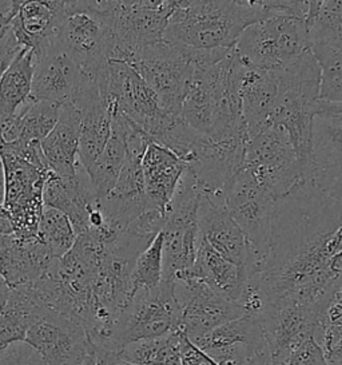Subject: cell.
<instances>
[{"instance_id":"obj_7","label":"cell","mask_w":342,"mask_h":365,"mask_svg":"<svg viewBox=\"0 0 342 365\" xmlns=\"http://www.w3.org/2000/svg\"><path fill=\"white\" fill-rule=\"evenodd\" d=\"M310 50L304 19L277 15L249 26L234 46L237 58L246 66L282 73Z\"/></svg>"},{"instance_id":"obj_11","label":"cell","mask_w":342,"mask_h":365,"mask_svg":"<svg viewBox=\"0 0 342 365\" xmlns=\"http://www.w3.org/2000/svg\"><path fill=\"white\" fill-rule=\"evenodd\" d=\"M115 59L130 62L143 48L163 41L175 0H108Z\"/></svg>"},{"instance_id":"obj_10","label":"cell","mask_w":342,"mask_h":365,"mask_svg":"<svg viewBox=\"0 0 342 365\" xmlns=\"http://www.w3.org/2000/svg\"><path fill=\"white\" fill-rule=\"evenodd\" d=\"M241 168L277 200L304 182L288 134L276 125H267L247 140Z\"/></svg>"},{"instance_id":"obj_22","label":"cell","mask_w":342,"mask_h":365,"mask_svg":"<svg viewBox=\"0 0 342 365\" xmlns=\"http://www.w3.org/2000/svg\"><path fill=\"white\" fill-rule=\"evenodd\" d=\"M185 170V162L172 151L155 142L150 143L142 157L147 209L166 212Z\"/></svg>"},{"instance_id":"obj_23","label":"cell","mask_w":342,"mask_h":365,"mask_svg":"<svg viewBox=\"0 0 342 365\" xmlns=\"http://www.w3.org/2000/svg\"><path fill=\"white\" fill-rule=\"evenodd\" d=\"M81 115L71 102L61 108V117L53 131L41 142L46 162L51 173L71 178L76 175L79 162Z\"/></svg>"},{"instance_id":"obj_8","label":"cell","mask_w":342,"mask_h":365,"mask_svg":"<svg viewBox=\"0 0 342 365\" xmlns=\"http://www.w3.org/2000/svg\"><path fill=\"white\" fill-rule=\"evenodd\" d=\"M95 79L111 113L130 119L151 142L177 118L162 108L157 94L125 61H108L99 68Z\"/></svg>"},{"instance_id":"obj_34","label":"cell","mask_w":342,"mask_h":365,"mask_svg":"<svg viewBox=\"0 0 342 365\" xmlns=\"http://www.w3.org/2000/svg\"><path fill=\"white\" fill-rule=\"evenodd\" d=\"M281 365H329V363L322 346L311 337L293 349Z\"/></svg>"},{"instance_id":"obj_40","label":"cell","mask_w":342,"mask_h":365,"mask_svg":"<svg viewBox=\"0 0 342 365\" xmlns=\"http://www.w3.org/2000/svg\"><path fill=\"white\" fill-rule=\"evenodd\" d=\"M10 289L11 288L9 287V284L0 276V304L4 305V302H6L7 297H9Z\"/></svg>"},{"instance_id":"obj_14","label":"cell","mask_w":342,"mask_h":365,"mask_svg":"<svg viewBox=\"0 0 342 365\" xmlns=\"http://www.w3.org/2000/svg\"><path fill=\"white\" fill-rule=\"evenodd\" d=\"M192 343L210 356L218 365L273 363L262 325L258 319L241 316L192 340Z\"/></svg>"},{"instance_id":"obj_3","label":"cell","mask_w":342,"mask_h":365,"mask_svg":"<svg viewBox=\"0 0 342 365\" xmlns=\"http://www.w3.org/2000/svg\"><path fill=\"white\" fill-rule=\"evenodd\" d=\"M320 67L311 51L282 71L269 125L285 130L304 181L311 180L314 118L320 108Z\"/></svg>"},{"instance_id":"obj_30","label":"cell","mask_w":342,"mask_h":365,"mask_svg":"<svg viewBox=\"0 0 342 365\" xmlns=\"http://www.w3.org/2000/svg\"><path fill=\"white\" fill-rule=\"evenodd\" d=\"M305 23L309 35L310 47H342V0H309Z\"/></svg>"},{"instance_id":"obj_42","label":"cell","mask_w":342,"mask_h":365,"mask_svg":"<svg viewBox=\"0 0 342 365\" xmlns=\"http://www.w3.org/2000/svg\"><path fill=\"white\" fill-rule=\"evenodd\" d=\"M114 365H137V364H130V363H126V361H122V360H119L118 359L117 361L114 363Z\"/></svg>"},{"instance_id":"obj_15","label":"cell","mask_w":342,"mask_h":365,"mask_svg":"<svg viewBox=\"0 0 342 365\" xmlns=\"http://www.w3.org/2000/svg\"><path fill=\"white\" fill-rule=\"evenodd\" d=\"M174 290L181 308V331L192 341L242 316L237 302L189 274L174 281Z\"/></svg>"},{"instance_id":"obj_12","label":"cell","mask_w":342,"mask_h":365,"mask_svg":"<svg viewBox=\"0 0 342 365\" xmlns=\"http://www.w3.org/2000/svg\"><path fill=\"white\" fill-rule=\"evenodd\" d=\"M0 158L4 168L3 206L10 215L14 235L21 240L39 237L43 190L53 173L32 166L1 146Z\"/></svg>"},{"instance_id":"obj_19","label":"cell","mask_w":342,"mask_h":365,"mask_svg":"<svg viewBox=\"0 0 342 365\" xmlns=\"http://www.w3.org/2000/svg\"><path fill=\"white\" fill-rule=\"evenodd\" d=\"M71 103L81 115L79 162L87 169L96 161L111 134V110L95 78H87Z\"/></svg>"},{"instance_id":"obj_31","label":"cell","mask_w":342,"mask_h":365,"mask_svg":"<svg viewBox=\"0 0 342 365\" xmlns=\"http://www.w3.org/2000/svg\"><path fill=\"white\" fill-rule=\"evenodd\" d=\"M38 236L55 259L66 256L76 241V233L70 220L59 210L47 206L43 209Z\"/></svg>"},{"instance_id":"obj_33","label":"cell","mask_w":342,"mask_h":365,"mask_svg":"<svg viewBox=\"0 0 342 365\" xmlns=\"http://www.w3.org/2000/svg\"><path fill=\"white\" fill-rule=\"evenodd\" d=\"M163 279V233L139 255L131 273L133 296L138 290L152 289ZM133 299V297H131Z\"/></svg>"},{"instance_id":"obj_35","label":"cell","mask_w":342,"mask_h":365,"mask_svg":"<svg viewBox=\"0 0 342 365\" xmlns=\"http://www.w3.org/2000/svg\"><path fill=\"white\" fill-rule=\"evenodd\" d=\"M0 365H46L41 354L27 343L11 344L0 349Z\"/></svg>"},{"instance_id":"obj_13","label":"cell","mask_w":342,"mask_h":365,"mask_svg":"<svg viewBox=\"0 0 342 365\" xmlns=\"http://www.w3.org/2000/svg\"><path fill=\"white\" fill-rule=\"evenodd\" d=\"M46 365H88L96 363L98 346L81 322L50 311L27 333L26 341Z\"/></svg>"},{"instance_id":"obj_5","label":"cell","mask_w":342,"mask_h":365,"mask_svg":"<svg viewBox=\"0 0 342 365\" xmlns=\"http://www.w3.org/2000/svg\"><path fill=\"white\" fill-rule=\"evenodd\" d=\"M277 198L241 168L226 186V206L245 237L247 276L264 273L271 252Z\"/></svg>"},{"instance_id":"obj_32","label":"cell","mask_w":342,"mask_h":365,"mask_svg":"<svg viewBox=\"0 0 342 365\" xmlns=\"http://www.w3.org/2000/svg\"><path fill=\"white\" fill-rule=\"evenodd\" d=\"M321 74V101L342 105V47L311 46Z\"/></svg>"},{"instance_id":"obj_36","label":"cell","mask_w":342,"mask_h":365,"mask_svg":"<svg viewBox=\"0 0 342 365\" xmlns=\"http://www.w3.org/2000/svg\"><path fill=\"white\" fill-rule=\"evenodd\" d=\"M181 365H218L182 332Z\"/></svg>"},{"instance_id":"obj_27","label":"cell","mask_w":342,"mask_h":365,"mask_svg":"<svg viewBox=\"0 0 342 365\" xmlns=\"http://www.w3.org/2000/svg\"><path fill=\"white\" fill-rule=\"evenodd\" d=\"M61 105L51 102H28L0 128V145L15 140L42 142L56 126Z\"/></svg>"},{"instance_id":"obj_25","label":"cell","mask_w":342,"mask_h":365,"mask_svg":"<svg viewBox=\"0 0 342 365\" xmlns=\"http://www.w3.org/2000/svg\"><path fill=\"white\" fill-rule=\"evenodd\" d=\"M128 119L119 113H111V134L96 161L86 172L99 202L105 201L117 185L128 154Z\"/></svg>"},{"instance_id":"obj_41","label":"cell","mask_w":342,"mask_h":365,"mask_svg":"<svg viewBox=\"0 0 342 365\" xmlns=\"http://www.w3.org/2000/svg\"><path fill=\"white\" fill-rule=\"evenodd\" d=\"M3 200H4V168L0 158V201L3 202Z\"/></svg>"},{"instance_id":"obj_43","label":"cell","mask_w":342,"mask_h":365,"mask_svg":"<svg viewBox=\"0 0 342 365\" xmlns=\"http://www.w3.org/2000/svg\"><path fill=\"white\" fill-rule=\"evenodd\" d=\"M1 308H3V304H0V312H1Z\"/></svg>"},{"instance_id":"obj_37","label":"cell","mask_w":342,"mask_h":365,"mask_svg":"<svg viewBox=\"0 0 342 365\" xmlns=\"http://www.w3.org/2000/svg\"><path fill=\"white\" fill-rule=\"evenodd\" d=\"M21 4V0H0V42L10 33Z\"/></svg>"},{"instance_id":"obj_16","label":"cell","mask_w":342,"mask_h":365,"mask_svg":"<svg viewBox=\"0 0 342 365\" xmlns=\"http://www.w3.org/2000/svg\"><path fill=\"white\" fill-rule=\"evenodd\" d=\"M32 102L64 105L74 99L87 78L82 67L55 41L42 55H33Z\"/></svg>"},{"instance_id":"obj_38","label":"cell","mask_w":342,"mask_h":365,"mask_svg":"<svg viewBox=\"0 0 342 365\" xmlns=\"http://www.w3.org/2000/svg\"><path fill=\"white\" fill-rule=\"evenodd\" d=\"M21 50L23 48L18 44L15 36L10 31L9 35L0 42V76Z\"/></svg>"},{"instance_id":"obj_4","label":"cell","mask_w":342,"mask_h":365,"mask_svg":"<svg viewBox=\"0 0 342 365\" xmlns=\"http://www.w3.org/2000/svg\"><path fill=\"white\" fill-rule=\"evenodd\" d=\"M227 50H195L162 41L143 48L128 65L157 94L162 108L174 117L181 115L182 105L197 66H212L222 61Z\"/></svg>"},{"instance_id":"obj_20","label":"cell","mask_w":342,"mask_h":365,"mask_svg":"<svg viewBox=\"0 0 342 365\" xmlns=\"http://www.w3.org/2000/svg\"><path fill=\"white\" fill-rule=\"evenodd\" d=\"M43 204L63 213L74 227L76 236L88 232L91 212L99 205L85 168L81 165L71 178L51 174L43 190Z\"/></svg>"},{"instance_id":"obj_39","label":"cell","mask_w":342,"mask_h":365,"mask_svg":"<svg viewBox=\"0 0 342 365\" xmlns=\"http://www.w3.org/2000/svg\"><path fill=\"white\" fill-rule=\"evenodd\" d=\"M0 233L1 235H14V226L11 222L10 215L4 209L1 201H0Z\"/></svg>"},{"instance_id":"obj_29","label":"cell","mask_w":342,"mask_h":365,"mask_svg":"<svg viewBox=\"0 0 342 365\" xmlns=\"http://www.w3.org/2000/svg\"><path fill=\"white\" fill-rule=\"evenodd\" d=\"M182 331L160 337L128 344L118 352V359L130 364L181 365Z\"/></svg>"},{"instance_id":"obj_24","label":"cell","mask_w":342,"mask_h":365,"mask_svg":"<svg viewBox=\"0 0 342 365\" xmlns=\"http://www.w3.org/2000/svg\"><path fill=\"white\" fill-rule=\"evenodd\" d=\"M48 312L30 284L11 288L0 312V349L24 343L28 331Z\"/></svg>"},{"instance_id":"obj_1","label":"cell","mask_w":342,"mask_h":365,"mask_svg":"<svg viewBox=\"0 0 342 365\" xmlns=\"http://www.w3.org/2000/svg\"><path fill=\"white\" fill-rule=\"evenodd\" d=\"M269 305L329 307L342 284V201L304 181L277 201L267 268Z\"/></svg>"},{"instance_id":"obj_2","label":"cell","mask_w":342,"mask_h":365,"mask_svg":"<svg viewBox=\"0 0 342 365\" xmlns=\"http://www.w3.org/2000/svg\"><path fill=\"white\" fill-rule=\"evenodd\" d=\"M267 18L266 0L177 1L163 41L195 50L233 48L249 26Z\"/></svg>"},{"instance_id":"obj_28","label":"cell","mask_w":342,"mask_h":365,"mask_svg":"<svg viewBox=\"0 0 342 365\" xmlns=\"http://www.w3.org/2000/svg\"><path fill=\"white\" fill-rule=\"evenodd\" d=\"M33 70V53L23 48L0 76V114L4 118L14 117L31 102Z\"/></svg>"},{"instance_id":"obj_6","label":"cell","mask_w":342,"mask_h":365,"mask_svg":"<svg viewBox=\"0 0 342 365\" xmlns=\"http://www.w3.org/2000/svg\"><path fill=\"white\" fill-rule=\"evenodd\" d=\"M108 0H67L56 42L85 74L96 78L99 68L115 59Z\"/></svg>"},{"instance_id":"obj_9","label":"cell","mask_w":342,"mask_h":365,"mask_svg":"<svg viewBox=\"0 0 342 365\" xmlns=\"http://www.w3.org/2000/svg\"><path fill=\"white\" fill-rule=\"evenodd\" d=\"M181 329V308L174 282L162 279L152 289L138 290L120 312L111 349L117 354L126 345L160 337Z\"/></svg>"},{"instance_id":"obj_26","label":"cell","mask_w":342,"mask_h":365,"mask_svg":"<svg viewBox=\"0 0 342 365\" xmlns=\"http://www.w3.org/2000/svg\"><path fill=\"white\" fill-rule=\"evenodd\" d=\"M185 274H189L194 279H201L217 293H219L221 296L233 302L239 300L246 281L249 279L245 268L238 267L233 262L224 259L222 256H219L215 250L209 247L201 237H200V245H198L195 262L190 269V272Z\"/></svg>"},{"instance_id":"obj_18","label":"cell","mask_w":342,"mask_h":365,"mask_svg":"<svg viewBox=\"0 0 342 365\" xmlns=\"http://www.w3.org/2000/svg\"><path fill=\"white\" fill-rule=\"evenodd\" d=\"M281 74L244 65L235 54V88L241 99L247 140L269 125Z\"/></svg>"},{"instance_id":"obj_17","label":"cell","mask_w":342,"mask_h":365,"mask_svg":"<svg viewBox=\"0 0 342 365\" xmlns=\"http://www.w3.org/2000/svg\"><path fill=\"white\" fill-rule=\"evenodd\" d=\"M197 222L200 237L209 247L224 259L245 268V237L227 210L226 194H200Z\"/></svg>"},{"instance_id":"obj_21","label":"cell","mask_w":342,"mask_h":365,"mask_svg":"<svg viewBox=\"0 0 342 365\" xmlns=\"http://www.w3.org/2000/svg\"><path fill=\"white\" fill-rule=\"evenodd\" d=\"M63 18V0L21 1L11 33L21 48L39 56L56 41Z\"/></svg>"}]
</instances>
